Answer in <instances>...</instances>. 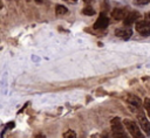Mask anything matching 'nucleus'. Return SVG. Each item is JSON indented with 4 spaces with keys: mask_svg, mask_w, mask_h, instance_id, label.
<instances>
[{
    "mask_svg": "<svg viewBox=\"0 0 150 138\" xmlns=\"http://www.w3.org/2000/svg\"><path fill=\"white\" fill-rule=\"evenodd\" d=\"M123 124H124L125 129L128 130V132L131 134L132 138H145L144 133L142 132L143 130H142L141 126H138L134 120L125 118V119H123Z\"/></svg>",
    "mask_w": 150,
    "mask_h": 138,
    "instance_id": "obj_2",
    "label": "nucleus"
},
{
    "mask_svg": "<svg viewBox=\"0 0 150 138\" xmlns=\"http://www.w3.org/2000/svg\"><path fill=\"white\" fill-rule=\"evenodd\" d=\"M136 30L143 35V36H146L150 34V21L144 19V20H138L136 22Z\"/></svg>",
    "mask_w": 150,
    "mask_h": 138,
    "instance_id": "obj_4",
    "label": "nucleus"
},
{
    "mask_svg": "<svg viewBox=\"0 0 150 138\" xmlns=\"http://www.w3.org/2000/svg\"><path fill=\"white\" fill-rule=\"evenodd\" d=\"M139 18H141V14H139L137 11L129 12V13L127 14V16L123 19V25H124V27H131V25L136 23Z\"/></svg>",
    "mask_w": 150,
    "mask_h": 138,
    "instance_id": "obj_5",
    "label": "nucleus"
},
{
    "mask_svg": "<svg viewBox=\"0 0 150 138\" xmlns=\"http://www.w3.org/2000/svg\"><path fill=\"white\" fill-rule=\"evenodd\" d=\"M67 1H73V2H74V1H76V0H67Z\"/></svg>",
    "mask_w": 150,
    "mask_h": 138,
    "instance_id": "obj_22",
    "label": "nucleus"
},
{
    "mask_svg": "<svg viewBox=\"0 0 150 138\" xmlns=\"http://www.w3.org/2000/svg\"><path fill=\"white\" fill-rule=\"evenodd\" d=\"M145 16H146V20H149V21H150V13H146V14H145Z\"/></svg>",
    "mask_w": 150,
    "mask_h": 138,
    "instance_id": "obj_19",
    "label": "nucleus"
},
{
    "mask_svg": "<svg viewBox=\"0 0 150 138\" xmlns=\"http://www.w3.org/2000/svg\"><path fill=\"white\" fill-rule=\"evenodd\" d=\"M67 12H68V9L66 8V6H63V5H56V7H55V14L56 15H63Z\"/></svg>",
    "mask_w": 150,
    "mask_h": 138,
    "instance_id": "obj_10",
    "label": "nucleus"
},
{
    "mask_svg": "<svg viewBox=\"0 0 150 138\" xmlns=\"http://www.w3.org/2000/svg\"><path fill=\"white\" fill-rule=\"evenodd\" d=\"M13 127H14V123H13V122H11V123H8V124L6 125L5 130H8V129H13Z\"/></svg>",
    "mask_w": 150,
    "mask_h": 138,
    "instance_id": "obj_15",
    "label": "nucleus"
},
{
    "mask_svg": "<svg viewBox=\"0 0 150 138\" xmlns=\"http://www.w3.org/2000/svg\"><path fill=\"white\" fill-rule=\"evenodd\" d=\"M110 127H111L112 138H129L125 130H124L125 126L118 117H114L110 120Z\"/></svg>",
    "mask_w": 150,
    "mask_h": 138,
    "instance_id": "obj_1",
    "label": "nucleus"
},
{
    "mask_svg": "<svg viewBox=\"0 0 150 138\" xmlns=\"http://www.w3.org/2000/svg\"><path fill=\"white\" fill-rule=\"evenodd\" d=\"M94 0H83V2L84 4H90V2H93Z\"/></svg>",
    "mask_w": 150,
    "mask_h": 138,
    "instance_id": "obj_18",
    "label": "nucleus"
},
{
    "mask_svg": "<svg viewBox=\"0 0 150 138\" xmlns=\"http://www.w3.org/2000/svg\"><path fill=\"white\" fill-rule=\"evenodd\" d=\"M81 138H84V137H81Z\"/></svg>",
    "mask_w": 150,
    "mask_h": 138,
    "instance_id": "obj_23",
    "label": "nucleus"
},
{
    "mask_svg": "<svg viewBox=\"0 0 150 138\" xmlns=\"http://www.w3.org/2000/svg\"><path fill=\"white\" fill-rule=\"evenodd\" d=\"M82 13H83L84 15H89V16H91V15L95 14V9H94L91 6H86V7L82 9Z\"/></svg>",
    "mask_w": 150,
    "mask_h": 138,
    "instance_id": "obj_11",
    "label": "nucleus"
},
{
    "mask_svg": "<svg viewBox=\"0 0 150 138\" xmlns=\"http://www.w3.org/2000/svg\"><path fill=\"white\" fill-rule=\"evenodd\" d=\"M42 1H43V0H35L36 4H42Z\"/></svg>",
    "mask_w": 150,
    "mask_h": 138,
    "instance_id": "obj_21",
    "label": "nucleus"
},
{
    "mask_svg": "<svg viewBox=\"0 0 150 138\" xmlns=\"http://www.w3.org/2000/svg\"><path fill=\"white\" fill-rule=\"evenodd\" d=\"M101 138H111V137H110V134H109V132H107V131H104V132L102 133V136H101Z\"/></svg>",
    "mask_w": 150,
    "mask_h": 138,
    "instance_id": "obj_16",
    "label": "nucleus"
},
{
    "mask_svg": "<svg viewBox=\"0 0 150 138\" xmlns=\"http://www.w3.org/2000/svg\"><path fill=\"white\" fill-rule=\"evenodd\" d=\"M127 102H128L129 104L136 106V108H139V106L142 105V101H141V98L137 97V96L134 95V94H128V95H127Z\"/></svg>",
    "mask_w": 150,
    "mask_h": 138,
    "instance_id": "obj_9",
    "label": "nucleus"
},
{
    "mask_svg": "<svg viewBox=\"0 0 150 138\" xmlns=\"http://www.w3.org/2000/svg\"><path fill=\"white\" fill-rule=\"evenodd\" d=\"M35 138H46V137H45L43 134H38V136H36Z\"/></svg>",
    "mask_w": 150,
    "mask_h": 138,
    "instance_id": "obj_20",
    "label": "nucleus"
},
{
    "mask_svg": "<svg viewBox=\"0 0 150 138\" xmlns=\"http://www.w3.org/2000/svg\"><path fill=\"white\" fill-rule=\"evenodd\" d=\"M63 138H76V133L74 130H67L63 133Z\"/></svg>",
    "mask_w": 150,
    "mask_h": 138,
    "instance_id": "obj_13",
    "label": "nucleus"
},
{
    "mask_svg": "<svg viewBox=\"0 0 150 138\" xmlns=\"http://www.w3.org/2000/svg\"><path fill=\"white\" fill-rule=\"evenodd\" d=\"M127 14H128V12H127L125 8H114L112 12H111L112 18H114L115 20H117V21L124 19V18L127 16Z\"/></svg>",
    "mask_w": 150,
    "mask_h": 138,
    "instance_id": "obj_8",
    "label": "nucleus"
},
{
    "mask_svg": "<svg viewBox=\"0 0 150 138\" xmlns=\"http://www.w3.org/2000/svg\"><path fill=\"white\" fill-rule=\"evenodd\" d=\"M149 2H150V0H135L136 5H146Z\"/></svg>",
    "mask_w": 150,
    "mask_h": 138,
    "instance_id": "obj_14",
    "label": "nucleus"
},
{
    "mask_svg": "<svg viewBox=\"0 0 150 138\" xmlns=\"http://www.w3.org/2000/svg\"><path fill=\"white\" fill-rule=\"evenodd\" d=\"M143 105H144V109L146 110V113H148L149 119H150V98H149V97H146V98L144 99Z\"/></svg>",
    "mask_w": 150,
    "mask_h": 138,
    "instance_id": "obj_12",
    "label": "nucleus"
},
{
    "mask_svg": "<svg viewBox=\"0 0 150 138\" xmlns=\"http://www.w3.org/2000/svg\"><path fill=\"white\" fill-rule=\"evenodd\" d=\"M91 138H100V134L98 133H95V134L91 136Z\"/></svg>",
    "mask_w": 150,
    "mask_h": 138,
    "instance_id": "obj_17",
    "label": "nucleus"
},
{
    "mask_svg": "<svg viewBox=\"0 0 150 138\" xmlns=\"http://www.w3.org/2000/svg\"><path fill=\"white\" fill-rule=\"evenodd\" d=\"M137 120H138V124H139L141 129L143 130V132L146 136H150V120L145 117V115L142 111L137 113Z\"/></svg>",
    "mask_w": 150,
    "mask_h": 138,
    "instance_id": "obj_3",
    "label": "nucleus"
},
{
    "mask_svg": "<svg viewBox=\"0 0 150 138\" xmlns=\"http://www.w3.org/2000/svg\"><path fill=\"white\" fill-rule=\"evenodd\" d=\"M115 35L120 39H123V40H128L131 35H132V30L130 27H125V28H118L115 30Z\"/></svg>",
    "mask_w": 150,
    "mask_h": 138,
    "instance_id": "obj_7",
    "label": "nucleus"
},
{
    "mask_svg": "<svg viewBox=\"0 0 150 138\" xmlns=\"http://www.w3.org/2000/svg\"><path fill=\"white\" fill-rule=\"evenodd\" d=\"M108 25H109V19L107 18L105 14L101 13L93 27H94V29H104V28L108 27Z\"/></svg>",
    "mask_w": 150,
    "mask_h": 138,
    "instance_id": "obj_6",
    "label": "nucleus"
}]
</instances>
